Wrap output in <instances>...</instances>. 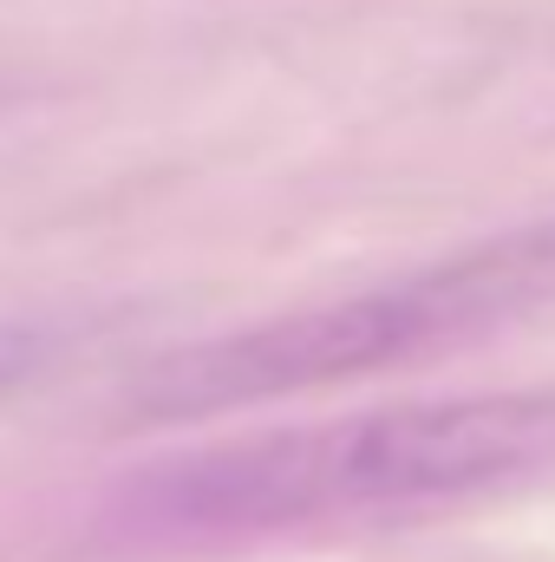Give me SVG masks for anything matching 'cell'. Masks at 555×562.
Returning <instances> with one entry per match:
<instances>
[{"label": "cell", "mask_w": 555, "mask_h": 562, "mask_svg": "<svg viewBox=\"0 0 555 562\" xmlns=\"http://www.w3.org/2000/svg\"><path fill=\"white\" fill-rule=\"evenodd\" d=\"M431 321L418 307L412 281L366 288L347 301H320L281 321H256L236 334H209L196 347L163 353L132 386V413L150 425H196L242 406H269L287 393L366 380L380 367H399L412 353H431Z\"/></svg>", "instance_id": "obj_2"}, {"label": "cell", "mask_w": 555, "mask_h": 562, "mask_svg": "<svg viewBox=\"0 0 555 562\" xmlns=\"http://www.w3.org/2000/svg\"><path fill=\"white\" fill-rule=\"evenodd\" d=\"M536 471H555V393H464L196 451L150 477V504L196 530H269L327 510L471 497Z\"/></svg>", "instance_id": "obj_1"}, {"label": "cell", "mask_w": 555, "mask_h": 562, "mask_svg": "<svg viewBox=\"0 0 555 562\" xmlns=\"http://www.w3.org/2000/svg\"><path fill=\"white\" fill-rule=\"evenodd\" d=\"M53 360V334L33 321H0V400H13L20 386H33Z\"/></svg>", "instance_id": "obj_4"}, {"label": "cell", "mask_w": 555, "mask_h": 562, "mask_svg": "<svg viewBox=\"0 0 555 562\" xmlns=\"http://www.w3.org/2000/svg\"><path fill=\"white\" fill-rule=\"evenodd\" d=\"M406 281H412L438 347L471 340L484 327H510L523 314H543V307H555V216L497 229Z\"/></svg>", "instance_id": "obj_3"}]
</instances>
